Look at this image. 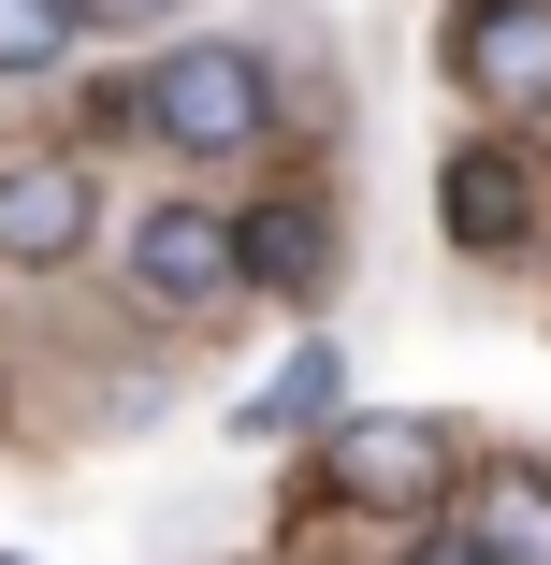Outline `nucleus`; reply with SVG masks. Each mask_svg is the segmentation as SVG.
<instances>
[{
    "instance_id": "f257e3e1",
    "label": "nucleus",
    "mask_w": 551,
    "mask_h": 565,
    "mask_svg": "<svg viewBox=\"0 0 551 565\" xmlns=\"http://www.w3.org/2000/svg\"><path fill=\"white\" fill-rule=\"evenodd\" d=\"M146 131H160L174 160H247V146L276 131V73H262V44H174V58L146 73Z\"/></svg>"
},
{
    "instance_id": "f03ea898",
    "label": "nucleus",
    "mask_w": 551,
    "mask_h": 565,
    "mask_svg": "<svg viewBox=\"0 0 551 565\" xmlns=\"http://www.w3.org/2000/svg\"><path fill=\"white\" fill-rule=\"evenodd\" d=\"M131 290L146 305H174V319H203V305H233L247 276H233V217H218V203H146L131 217Z\"/></svg>"
},
{
    "instance_id": "7ed1b4c3",
    "label": "nucleus",
    "mask_w": 551,
    "mask_h": 565,
    "mask_svg": "<svg viewBox=\"0 0 551 565\" xmlns=\"http://www.w3.org/2000/svg\"><path fill=\"white\" fill-rule=\"evenodd\" d=\"M335 493L378 508V522H421L435 493H451V449H435V420H335Z\"/></svg>"
},
{
    "instance_id": "20e7f679",
    "label": "nucleus",
    "mask_w": 551,
    "mask_h": 565,
    "mask_svg": "<svg viewBox=\"0 0 551 565\" xmlns=\"http://www.w3.org/2000/svg\"><path fill=\"white\" fill-rule=\"evenodd\" d=\"M465 87L508 102V117H551V0H465V30H451Z\"/></svg>"
},
{
    "instance_id": "39448f33",
    "label": "nucleus",
    "mask_w": 551,
    "mask_h": 565,
    "mask_svg": "<svg viewBox=\"0 0 551 565\" xmlns=\"http://www.w3.org/2000/svg\"><path fill=\"white\" fill-rule=\"evenodd\" d=\"M87 233H102V189H87L73 160H0V262L59 276Z\"/></svg>"
},
{
    "instance_id": "423d86ee",
    "label": "nucleus",
    "mask_w": 551,
    "mask_h": 565,
    "mask_svg": "<svg viewBox=\"0 0 551 565\" xmlns=\"http://www.w3.org/2000/svg\"><path fill=\"white\" fill-rule=\"evenodd\" d=\"M435 217H451V247H465V262H508V247L537 233V174H522L508 146H451V174H435Z\"/></svg>"
},
{
    "instance_id": "0eeeda50",
    "label": "nucleus",
    "mask_w": 551,
    "mask_h": 565,
    "mask_svg": "<svg viewBox=\"0 0 551 565\" xmlns=\"http://www.w3.org/2000/svg\"><path fill=\"white\" fill-rule=\"evenodd\" d=\"M451 536H465L479 565H551V479H537V465L465 479V493H451Z\"/></svg>"
},
{
    "instance_id": "6e6552de",
    "label": "nucleus",
    "mask_w": 551,
    "mask_h": 565,
    "mask_svg": "<svg viewBox=\"0 0 551 565\" xmlns=\"http://www.w3.org/2000/svg\"><path fill=\"white\" fill-rule=\"evenodd\" d=\"M319 262H335V233H319V203H262L247 233H233V276H262V290H305Z\"/></svg>"
},
{
    "instance_id": "1a4fd4ad",
    "label": "nucleus",
    "mask_w": 551,
    "mask_h": 565,
    "mask_svg": "<svg viewBox=\"0 0 551 565\" xmlns=\"http://www.w3.org/2000/svg\"><path fill=\"white\" fill-rule=\"evenodd\" d=\"M335 420V349H290L262 392H247V435H319Z\"/></svg>"
},
{
    "instance_id": "9d476101",
    "label": "nucleus",
    "mask_w": 551,
    "mask_h": 565,
    "mask_svg": "<svg viewBox=\"0 0 551 565\" xmlns=\"http://www.w3.org/2000/svg\"><path fill=\"white\" fill-rule=\"evenodd\" d=\"M59 44H73V0H0V87L59 73Z\"/></svg>"
},
{
    "instance_id": "9b49d317",
    "label": "nucleus",
    "mask_w": 551,
    "mask_h": 565,
    "mask_svg": "<svg viewBox=\"0 0 551 565\" xmlns=\"http://www.w3.org/2000/svg\"><path fill=\"white\" fill-rule=\"evenodd\" d=\"M406 565H479V551H465L451 522H406Z\"/></svg>"
},
{
    "instance_id": "f8f14e48",
    "label": "nucleus",
    "mask_w": 551,
    "mask_h": 565,
    "mask_svg": "<svg viewBox=\"0 0 551 565\" xmlns=\"http://www.w3.org/2000/svg\"><path fill=\"white\" fill-rule=\"evenodd\" d=\"M160 0H73V30H146Z\"/></svg>"
}]
</instances>
